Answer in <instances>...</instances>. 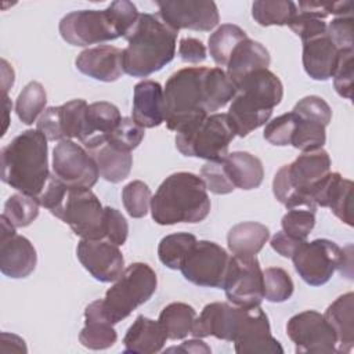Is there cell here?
Here are the masks:
<instances>
[{"label":"cell","mask_w":354,"mask_h":354,"mask_svg":"<svg viewBox=\"0 0 354 354\" xmlns=\"http://www.w3.org/2000/svg\"><path fill=\"white\" fill-rule=\"evenodd\" d=\"M235 94V84L218 66L178 69L165 84V123L169 130L180 133L216 113L232 101Z\"/></svg>","instance_id":"cell-1"},{"label":"cell","mask_w":354,"mask_h":354,"mask_svg":"<svg viewBox=\"0 0 354 354\" xmlns=\"http://www.w3.org/2000/svg\"><path fill=\"white\" fill-rule=\"evenodd\" d=\"M39 130H25L0 152L1 181L21 194L39 198L48 178V145Z\"/></svg>","instance_id":"cell-2"},{"label":"cell","mask_w":354,"mask_h":354,"mask_svg":"<svg viewBox=\"0 0 354 354\" xmlns=\"http://www.w3.org/2000/svg\"><path fill=\"white\" fill-rule=\"evenodd\" d=\"M178 32L165 24L159 15L140 14L136 26L124 37L127 47L123 50V71L133 77H147L169 62L176 55Z\"/></svg>","instance_id":"cell-3"},{"label":"cell","mask_w":354,"mask_h":354,"mask_svg":"<svg viewBox=\"0 0 354 354\" xmlns=\"http://www.w3.org/2000/svg\"><path fill=\"white\" fill-rule=\"evenodd\" d=\"M210 212V199L203 180L188 171L166 177L151 198L152 220L159 225L201 223Z\"/></svg>","instance_id":"cell-4"},{"label":"cell","mask_w":354,"mask_h":354,"mask_svg":"<svg viewBox=\"0 0 354 354\" xmlns=\"http://www.w3.org/2000/svg\"><path fill=\"white\" fill-rule=\"evenodd\" d=\"M235 87L227 115L236 136L246 137L268 122L272 109L282 101L283 86L275 73L260 69L242 77Z\"/></svg>","instance_id":"cell-5"},{"label":"cell","mask_w":354,"mask_h":354,"mask_svg":"<svg viewBox=\"0 0 354 354\" xmlns=\"http://www.w3.org/2000/svg\"><path fill=\"white\" fill-rule=\"evenodd\" d=\"M330 171V158L325 149L301 152L292 163L283 165L274 176L272 194L286 209L307 207L315 210L308 192Z\"/></svg>","instance_id":"cell-6"},{"label":"cell","mask_w":354,"mask_h":354,"mask_svg":"<svg viewBox=\"0 0 354 354\" xmlns=\"http://www.w3.org/2000/svg\"><path fill=\"white\" fill-rule=\"evenodd\" d=\"M156 286V272L147 263L130 264L101 299L104 317L112 325L123 321L152 297Z\"/></svg>","instance_id":"cell-7"},{"label":"cell","mask_w":354,"mask_h":354,"mask_svg":"<svg viewBox=\"0 0 354 354\" xmlns=\"http://www.w3.org/2000/svg\"><path fill=\"white\" fill-rule=\"evenodd\" d=\"M236 136L227 113L207 115L202 122L176 134V148L184 156L207 162L221 160L228 153L230 142Z\"/></svg>","instance_id":"cell-8"},{"label":"cell","mask_w":354,"mask_h":354,"mask_svg":"<svg viewBox=\"0 0 354 354\" xmlns=\"http://www.w3.org/2000/svg\"><path fill=\"white\" fill-rule=\"evenodd\" d=\"M82 239H104V206L88 188L68 187L61 201L50 210Z\"/></svg>","instance_id":"cell-9"},{"label":"cell","mask_w":354,"mask_h":354,"mask_svg":"<svg viewBox=\"0 0 354 354\" xmlns=\"http://www.w3.org/2000/svg\"><path fill=\"white\" fill-rule=\"evenodd\" d=\"M59 35L71 46L86 47L123 37L109 7L105 10H80L59 21Z\"/></svg>","instance_id":"cell-10"},{"label":"cell","mask_w":354,"mask_h":354,"mask_svg":"<svg viewBox=\"0 0 354 354\" xmlns=\"http://www.w3.org/2000/svg\"><path fill=\"white\" fill-rule=\"evenodd\" d=\"M230 263L231 254L223 246L212 241H196L180 271L188 282L196 286L223 289Z\"/></svg>","instance_id":"cell-11"},{"label":"cell","mask_w":354,"mask_h":354,"mask_svg":"<svg viewBox=\"0 0 354 354\" xmlns=\"http://www.w3.org/2000/svg\"><path fill=\"white\" fill-rule=\"evenodd\" d=\"M342 249L329 239L303 241L290 257L299 277L311 286L326 283L339 268Z\"/></svg>","instance_id":"cell-12"},{"label":"cell","mask_w":354,"mask_h":354,"mask_svg":"<svg viewBox=\"0 0 354 354\" xmlns=\"http://www.w3.org/2000/svg\"><path fill=\"white\" fill-rule=\"evenodd\" d=\"M286 335L299 354L337 353L336 336L324 314L306 310L295 314L286 324Z\"/></svg>","instance_id":"cell-13"},{"label":"cell","mask_w":354,"mask_h":354,"mask_svg":"<svg viewBox=\"0 0 354 354\" xmlns=\"http://www.w3.org/2000/svg\"><path fill=\"white\" fill-rule=\"evenodd\" d=\"M53 174L71 188H91L100 177L94 158L72 140L58 141L53 151Z\"/></svg>","instance_id":"cell-14"},{"label":"cell","mask_w":354,"mask_h":354,"mask_svg":"<svg viewBox=\"0 0 354 354\" xmlns=\"http://www.w3.org/2000/svg\"><path fill=\"white\" fill-rule=\"evenodd\" d=\"M224 292L230 303L239 307L260 306L263 293V270L256 256H231Z\"/></svg>","instance_id":"cell-15"},{"label":"cell","mask_w":354,"mask_h":354,"mask_svg":"<svg viewBox=\"0 0 354 354\" xmlns=\"http://www.w3.org/2000/svg\"><path fill=\"white\" fill-rule=\"evenodd\" d=\"M160 19L174 30L209 32L218 25L220 15L214 1L165 0L156 1Z\"/></svg>","instance_id":"cell-16"},{"label":"cell","mask_w":354,"mask_h":354,"mask_svg":"<svg viewBox=\"0 0 354 354\" xmlns=\"http://www.w3.org/2000/svg\"><path fill=\"white\" fill-rule=\"evenodd\" d=\"M0 238V271L14 279L29 277L37 264L36 249L32 242L15 232V227L1 214Z\"/></svg>","instance_id":"cell-17"},{"label":"cell","mask_w":354,"mask_h":354,"mask_svg":"<svg viewBox=\"0 0 354 354\" xmlns=\"http://www.w3.org/2000/svg\"><path fill=\"white\" fill-rule=\"evenodd\" d=\"M234 350L239 354H282L283 348L271 335L267 314L260 306L243 307L242 322L234 339Z\"/></svg>","instance_id":"cell-18"},{"label":"cell","mask_w":354,"mask_h":354,"mask_svg":"<svg viewBox=\"0 0 354 354\" xmlns=\"http://www.w3.org/2000/svg\"><path fill=\"white\" fill-rule=\"evenodd\" d=\"M82 266L100 282H113L124 271V257L108 239H82L76 248Z\"/></svg>","instance_id":"cell-19"},{"label":"cell","mask_w":354,"mask_h":354,"mask_svg":"<svg viewBox=\"0 0 354 354\" xmlns=\"http://www.w3.org/2000/svg\"><path fill=\"white\" fill-rule=\"evenodd\" d=\"M243 315V307L231 306L224 301L209 303L203 307L199 317L196 315L191 335L194 337L214 336L220 340L234 342Z\"/></svg>","instance_id":"cell-20"},{"label":"cell","mask_w":354,"mask_h":354,"mask_svg":"<svg viewBox=\"0 0 354 354\" xmlns=\"http://www.w3.org/2000/svg\"><path fill=\"white\" fill-rule=\"evenodd\" d=\"M75 65L83 75L100 82L111 83L124 73L123 50L109 44L88 47L76 57Z\"/></svg>","instance_id":"cell-21"},{"label":"cell","mask_w":354,"mask_h":354,"mask_svg":"<svg viewBox=\"0 0 354 354\" xmlns=\"http://www.w3.org/2000/svg\"><path fill=\"white\" fill-rule=\"evenodd\" d=\"M131 119L144 129H153L165 122L163 88L155 80H141L134 86Z\"/></svg>","instance_id":"cell-22"},{"label":"cell","mask_w":354,"mask_h":354,"mask_svg":"<svg viewBox=\"0 0 354 354\" xmlns=\"http://www.w3.org/2000/svg\"><path fill=\"white\" fill-rule=\"evenodd\" d=\"M122 119L116 105L106 101H97L87 105L84 116V129L79 140L84 148L93 149L106 141L109 133L119 124Z\"/></svg>","instance_id":"cell-23"},{"label":"cell","mask_w":354,"mask_h":354,"mask_svg":"<svg viewBox=\"0 0 354 354\" xmlns=\"http://www.w3.org/2000/svg\"><path fill=\"white\" fill-rule=\"evenodd\" d=\"M340 50L325 35L303 41V66L314 80H328L337 65Z\"/></svg>","instance_id":"cell-24"},{"label":"cell","mask_w":354,"mask_h":354,"mask_svg":"<svg viewBox=\"0 0 354 354\" xmlns=\"http://www.w3.org/2000/svg\"><path fill=\"white\" fill-rule=\"evenodd\" d=\"M167 335L159 321L138 315L127 329L123 344L126 354H153L162 351Z\"/></svg>","instance_id":"cell-25"},{"label":"cell","mask_w":354,"mask_h":354,"mask_svg":"<svg viewBox=\"0 0 354 354\" xmlns=\"http://www.w3.org/2000/svg\"><path fill=\"white\" fill-rule=\"evenodd\" d=\"M270 62L271 57L268 50L261 43L248 37L234 48L225 73L231 82L236 84L242 77L254 71L268 69Z\"/></svg>","instance_id":"cell-26"},{"label":"cell","mask_w":354,"mask_h":354,"mask_svg":"<svg viewBox=\"0 0 354 354\" xmlns=\"http://www.w3.org/2000/svg\"><path fill=\"white\" fill-rule=\"evenodd\" d=\"M325 319L332 328L336 342L337 353L347 354L354 346V295L347 292L339 296L325 311Z\"/></svg>","instance_id":"cell-27"},{"label":"cell","mask_w":354,"mask_h":354,"mask_svg":"<svg viewBox=\"0 0 354 354\" xmlns=\"http://www.w3.org/2000/svg\"><path fill=\"white\" fill-rule=\"evenodd\" d=\"M118 340L113 325L104 317L101 299L90 303L84 310V326L79 333V342L90 350H105Z\"/></svg>","instance_id":"cell-28"},{"label":"cell","mask_w":354,"mask_h":354,"mask_svg":"<svg viewBox=\"0 0 354 354\" xmlns=\"http://www.w3.org/2000/svg\"><path fill=\"white\" fill-rule=\"evenodd\" d=\"M223 162L227 176L235 188L249 191L261 185L264 167L257 156L249 152L235 151L227 153L223 158Z\"/></svg>","instance_id":"cell-29"},{"label":"cell","mask_w":354,"mask_h":354,"mask_svg":"<svg viewBox=\"0 0 354 354\" xmlns=\"http://www.w3.org/2000/svg\"><path fill=\"white\" fill-rule=\"evenodd\" d=\"M270 239V230L261 223L243 221L227 234V245L234 256H256Z\"/></svg>","instance_id":"cell-30"},{"label":"cell","mask_w":354,"mask_h":354,"mask_svg":"<svg viewBox=\"0 0 354 354\" xmlns=\"http://www.w3.org/2000/svg\"><path fill=\"white\" fill-rule=\"evenodd\" d=\"M88 153L94 158L100 176L104 180L116 184L129 177L133 166L131 152L120 151L105 141L88 149Z\"/></svg>","instance_id":"cell-31"},{"label":"cell","mask_w":354,"mask_h":354,"mask_svg":"<svg viewBox=\"0 0 354 354\" xmlns=\"http://www.w3.org/2000/svg\"><path fill=\"white\" fill-rule=\"evenodd\" d=\"M196 311L192 306L181 301L167 304L159 314V324L170 340H180L191 333Z\"/></svg>","instance_id":"cell-32"},{"label":"cell","mask_w":354,"mask_h":354,"mask_svg":"<svg viewBox=\"0 0 354 354\" xmlns=\"http://www.w3.org/2000/svg\"><path fill=\"white\" fill-rule=\"evenodd\" d=\"M248 39L246 32L234 24H223L220 25L207 40V50L212 59L221 66H227L228 59L234 51V48L242 41Z\"/></svg>","instance_id":"cell-33"},{"label":"cell","mask_w":354,"mask_h":354,"mask_svg":"<svg viewBox=\"0 0 354 354\" xmlns=\"http://www.w3.org/2000/svg\"><path fill=\"white\" fill-rule=\"evenodd\" d=\"M196 241V236L189 232H176L163 236L158 246L159 260L170 270H180Z\"/></svg>","instance_id":"cell-34"},{"label":"cell","mask_w":354,"mask_h":354,"mask_svg":"<svg viewBox=\"0 0 354 354\" xmlns=\"http://www.w3.org/2000/svg\"><path fill=\"white\" fill-rule=\"evenodd\" d=\"M297 14V6L289 0H257L252 4V17L261 26L288 25Z\"/></svg>","instance_id":"cell-35"},{"label":"cell","mask_w":354,"mask_h":354,"mask_svg":"<svg viewBox=\"0 0 354 354\" xmlns=\"http://www.w3.org/2000/svg\"><path fill=\"white\" fill-rule=\"evenodd\" d=\"M47 104V93L41 83L29 82L18 94L15 112L24 124H33L44 112Z\"/></svg>","instance_id":"cell-36"},{"label":"cell","mask_w":354,"mask_h":354,"mask_svg":"<svg viewBox=\"0 0 354 354\" xmlns=\"http://www.w3.org/2000/svg\"><path fill=\"white\" fill-rule=\"evenodd\" d=\"M40 206L41 205L37 198L18 192V194L11 195L6 201L3 216L15 228L28 227L37 218Z\"/></svg>","instance_id":"cell-37"},{"label":"cell","mask_w":354,"mask_h":354,"mask_svg":"<svg viewBox=\"0 0 354 354\" xmlns=\"http://www.w3.org/2000/svg\"><path fill=\"white\" fill-rule=\"evenodd\" d=\"M293 281L281 267H268L263 271L264 299L271 303H282L293 295Z\"/></svg>","instance_id":"cell-38"},{"label":"cell","mask_w":354,"mask_h":354,"mask_svg":"<svg viewBox=\"0 0 354 354\" xmlns=\"http://www.w3.org/2000/svg\"><path fill=\"white\" fill-rule=\"evenodd\" d=\"M87 105L88 104L84 100L77 98L58 106L59 124H61L64 140L82 138Z\"/></svg>","instance_id":"cell-39"},{"label":"cell","mask_w":354,"mask_h":354,"mask_svg":"<svg viewBox=\"0 0 354 354\" xmlns=\"http://www.w3.org/2000/svg\"><path fill=\"white\" fill-rule=\"evenodd\" d=\"M325 127L326 126L319 122L297 118L290 145L301 152L321 149L326 141Z\"/></svg>","instance_id":"cell-40"},{"label":"cell","mask_w":354,"mask_h":354,"mask_svg":"<svg viewBox=\"0 0 354 354\" xmlns=\"http://www.w3.org/2000/svg\"><path fill=\"white\" fill-rule=\"evenodd\" d=\"M151 189L141 180H133L122 189V201L127 214L133 218H141L151 207Z\"/></svg>","instance_id":"cell-41"},{"label":"cell","mask_w":354,"mask_h":354,"mask_svg":"<svg viewBox=\"0 0 354 354\" xmlns=\"http://www.w3.org/2000/svg\"><path fill=\"white\" fill-rule=\"evenodd\" d=\"M144 136V127L137 124L131 118L124 116L120 119L119 124L109 133V136L106 137V142L120 151L131 152L141 144Z\"/></svg>","instance_id":"cell-42"},{"label":"cell","mask_w":354,"mask_h":354,"mask_svg":"<svg viewBox=\"0 0 354 354\" xmlns=\"http://www.w3.org/2000/svg\"><path fill=\"white\" fill-rule=\"evenodd\" d=\"M282 231L288 235L306 241L315 225V210L307 207H292L281 220Z\"/></svg>","instance_id":"cell-43"},{"label":"cell","mask_w":354,"mask_h":354,"mask_svg":"<svg viewBox=\"0 0 354 354\" xmlns=\"http://www.w3.org/2000/svg\"><path fill=\"white\" fill-rule=\"evenodd\" d=\"M297 116L293 112L283 113L268 122L264 127L263 137L272 145L286 147L290 145L296 129Z\"/></svg>","instance_id":"cell-44"},{"label":"cell","mask_w":354,"mask_h":354,"mask_svg":"<svg viewBox=\"0 0 354 354\" xmlns=\"http://www.w3.org/2000/svg\"><path fill=\"white\" fill-rule=\"evenodd\" d=\"M201 178L203 180L206 188L216 195L231 194L235 189V187L232 185L231 180L227 176L223 159L206 162L201 167Z\"/></svg>","instance_id":"cell-45"},{"label":"cell","mask_w":354,"mask_h":354,"mask_svg":"<svg viewBox=\"0 0 354 354\" xmlns=\"http://www.w3.org/2000/svg\"><path fill=\"white\" fill-rule=\"evenodd\" d=\"M332 213L344 224L353 225V181L348 178L340 180L337 184L329 206Z\"/></svg>","instance_id":"cell-46"},{"label":"cell","mask_w":354,"mask_h":354,"mask_svg":"<svg viewBox=\"0 0 354 354\" xmlns=\"http://www.w3.org/2000/svg\"><path fill=\"white\" fill-rule=\"evenodd\" d=\"M300 119H308L328 126L332 119V109L328 102L318 95H307L297 101L292 111Z\"/></svg>","instance_id":"cell-47"},{"label":"cell","mask_w":354,"mask_h":354,"mask_svg":"<svg viewBox=\"0 0 354 354\" xmlns=\"http://www.w3.org/2000/svg\"><path fill=\"white\" fill-rule=\"evenodd\" d=\"M353 58H354L353 50L340 51L337 65L332 75L336 93L340 97L347 100H351V93H353Z\"/></svg>","instance_id":"cell-48"},{"label":"cell","mask_w":354,"mask_h":354,"mask_svg":"<svg viewBox=\"0 0 354 354\" xmlns=\"http://www.w3.org/2000/svg\"><path fill=\"white\" fill-rule=\"evenodd\" d=\"M288 26L296 36L301 39V41H306L326 33V24L324 22V19L310 12L301 11L299 8H297V14L292 18Z\"/></svg>","instance_id":"cell-49"},{"label":"cell","mask_w":354,"mask_h":354,"mask_svg":"<svg viewBox=\"0 0 354 354\" xmlns=\"http://www.w3.org/2000/svg\"><path fill=\"white\" fill-rule=\"evenodd\" d=\"M326 36L340 50H353V17H336L326 25Z\"/></svg>","instance_id":"cell-50"},{"label":"cell","mask_w":354,"mask_h":354,"mask_svg":"<svg viewBox=\"0 0 354 354\" xmlns=\"http://www.w3.org/2000/svg\"><path fill=\"white\" fill-rule=\"evenodd\" d=\"M104 217H105V238L118 246L124 245L129 234V224L124 216L118 209L105 206Z\"/></svg>","instance_id":"cell-51"},{"label":"cell","mask_w":354,"mask_h":354,"mask_svg":"<svg viewBox=\"0 0 354 354\" xmlns=\"http://www.w3.org/2000/svg\"><path fill=\"white\" fill-rule=\"evenodd\" d=\"M297 8L306 12H310L321 19L328 15L336 17H347L351 15V3L348 0L344 1H299L296 3Z\"/></svg>","instance_id":"cell-52"},{"label":"cell","mask_w":354,"mask_h":354,"mask_svg":"<svg viewBox=\"0 0 354 354\" xmlns=\"http://www.w3.org/2000/svg\"><path fill=\"white\" fill-rule=\"evenodd\" d=\"M178 57L189 64L203 62L206 59V47L199 39L183 37L178 43Z\"/></svg>","instance_id":"cell-53"},{"label":"cell","mask_w":354,"mask_h":354,"mask_svg":"<svg viewBox=\"0 0 354 354\" xmlns=\"http://www.w3.org/2000/svg\"><path fill=\"white\" fill-rule=\"evenodd\" d=\"M303 241L301 239H296L290 235H288L286 232L283 231H278L270 241V245L271 248L278 253L281 254L282 257H286V259H290L295 253V250L297 249V246L301 243Z\"/></svg>","instance_id":"cell-54"},{"label":"cell","mask_w":354,"mask_h":354,"mask_svg":"<svg viewBox=\"0 0 354 354\" xmlns=\"http://www.w3.org/2000/svg\"><path fill=\"white\" fill-rule=\"evenodd\" d=\"M167 353H185V354H210L212 348L199 337L183 342L180 346L166 348Z\"/></svg>","instance_id":"cell-55"},{"label":"cell","mask_w":354,"mask_h":354,"mask_svg":"<svg viewBox=\"0 0 354 354\" xmlns=\"http://www.w3.org/2000/svg\"><path fill=\"white\" fill-rule=\"evenodd\" d=\"M1 339V351L3 353H8L10 348H7V343H11V351H18V353H26V346L22 337L12 335V333H6L3 332L0 335Z\"/></svg>","instance_id":"cell-56"},{"label":"cell","mask_w":354,"mask_h":354,"mask_svg":"<svg viewBox=\"0 0 354 354\" xmlns=\"http://www.w3.org/2000/svg\"><path fill=\"white\" fill-rule=\"evenodd\" d=\"M1 73H3V94L7 95L8 87L14 84V73L7 76V61L1 59Z\"/></svg>","instance_id":"cell-57"}]
</instances>
